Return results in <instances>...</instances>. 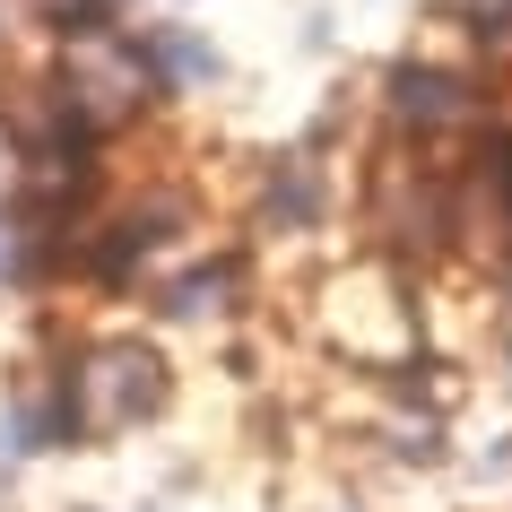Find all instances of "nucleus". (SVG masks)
Instances as JSON below:
<instances>
[{
    "mask_svg": "<svg viewBox=\"0 0 512 512\" xmlns=\"http://www.w3.org/2000/svg\"><path fill=\"white\" fill-rule=\"evenodd\" d=\"M157 400H165V365L139 348V339H113V348L87 356V374H70V417H79L87 434L131 426V417H148Z\"/></svg>",
    "mask_w": 512,
    "mask_h": 512,
    "instance_id": "nucleus-1",
    "label": "nucleus"
},
{
    "mask_svg": "<svg viewBox=\"0 0 512 512\" xmlns=\"http://www.w3.org/2000/svg\"><path fill=\"white\" fill-rule=\"evenodd\" d=\"M61 79H70V105H79L87 122H105V113H131L139 96L157 87V70H148V53H139V35L79 27L70 53H61Z\"/></svg>",
    "mask_w": 512,
    "mask_h": 512,
    "instance_id": "nucleus-2",
    "label": "nucleus"
},
{
    "mask_svg": "<svg viewBox=\"0 0 512 512\" xmlns=\"http://www.w3.org/2000/svg\"><path fill=\"white\" fill-rule=\"evenodd\" d=\"M374 226L391 243H443L460 226V200L443 174H417V165H382L374 174Z\"/></svg>",
    "mask_w": 512,
    "mask_h": 512,
    "instance_id": "nucleus-3",
    "label": "nucleus"
},
{
    "mask_svg": "<svg viewBox=\"0 0 512 512\" xmlns=\"http://www.w3.org/2000/svg\"><path fill=\"white\" fill-rule=\"evenodd\" d=\"M391 113H400V131L417 139H452V131H478V87L460 79V70H434V61H408L391 70Z\"/></svg>",
    "mask_w": 512,
    "mask_h": 512,
    "instance_id": "nucleus-4",
    "label": "nucleus"
},
{
    "mask_svg": "<svg viewBox=\"0 0 512 512\" xmlns=\"http://www.w3.org/2000/svg\"><path fill=\"white\" fill-rule=\"evenodd\" d=\"M139 53H148L157 87H200V79H217V53H209L191 27H148V35H139Z\"/></svg>",
    "mask_w": 512,
    "mask_h": 512,
    "instance_id": "nucleus-5",
    "label": "nucleus"
},
{
    "mask_svg": "<svg viewBox=\"0 0 512 512\" xmlns=\"http://www.w3.org/2000/svg\"><path fill=\"white\" fill-rule=\"evenodd\" d=\"M261 209H270L278 226H313V217H322V174H313L304 157H287L270 174V191H261Z\"/></svg>",
    "mask_w": 512,
    "mask_h": 512,
    "instance_id": "nucleus-6",
    "label": "nucleus"
},
{
    "mask_svg": "<svg viewBox=\"0 0 512 512\" xmlns=\"http://www.w3.org/2000/svg\"><path fill=\"white\" fill-rule=\"evenodd\" d=\"M226 296H235V270H183L165 287V313L174 322H200V313H226Z\"/></svg>",
    "mask_w": 512,
    "mask_h": 512,
    "instance_id": "nucleus-7",
    "label": "nucleus"
},
{
    "mask_svg": "<svg viewBox=\"0 0 512 512\" xmlns=\"http://www.w3.org/2000/svg\"><path fill=\"white\" fill-rule=\"evenodd\" d=\"M35 9H44V18H53V27H96V18H105V0H35Z\"/></svg>",
    "mask_w": 512,
    "mask_h": 512,
    "instance_id": "nucleus-8",
    "label": "nucleus"
},
{
    "mask_svg": "<svg viewBox=\"0 0 512 512\" xmlns=\"http://www.w3.org/2000/svg\"><path fill=\"white\" fill-rule=\"evenodd\" d=\"M469 18H478L486 35H512V0H469Z\"/></svg>",
    "mask_w": 512,
    "mask_h": 512,
    "instance_id": "nucleus-9",
    "label": "nucleus"
}]
</instances>
